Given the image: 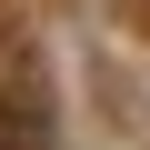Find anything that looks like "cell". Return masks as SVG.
<instances>
[{
  "instance_id": "cell-1",
  "label": "cell",
  "mask_w": 150,
  "mask_h": 150,
  "mask_svg": "<svg viewBox=\"0 0 150 150\" xmlns=\"http://www.w3.org/2000/svg\"><path fill=\"white\" fill-rule=\"evenodd\" d=\"M0 150H30V130H10V120H0Z\"/></svg>"
},
{
  "instance_id": "cell-2",
  "label": "cell",
  "mask_w": 150,
  "mask_h": 150,
  "mask_svg": "<svg viewBox=\"0 0 150 150\" xmlns=\"http://www.w3.org/2000/svg\"><path fill=\"white\" fill-rule=\"evenodd\" d=\"M120 10H130V30H150V0H120Z\"/></svg>"
}]
</instances>
